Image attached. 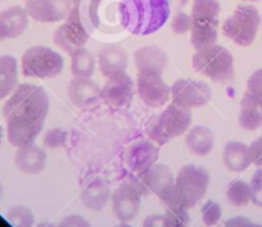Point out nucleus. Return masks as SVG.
<instances>
[{
    "label": "nucleus",
    "instance_id": "obj_25",
    "mask_svg": "<svg viewBox=\"0 0 262 227\" xmlns=\"http://www.w3.org/2000/svg\"><path fill=\"white\" fill-rule=\"evenodd\" d=\"M17 88V60L12 55L0 57V100Z\"/></svg>",
    "mask_w": 262,
    "mask_h": 227
},
{
    "label": "nucleus",
    "instance_id": "obj_43",
    "mask_svg": "<svg viewBox=\"0 0 262 227\" xmlns=\"http://www.w3.org/2000/svg\"><path fill=\"white\" fill-rule=\"evenodd\" d=\"M2 137H3V131H2V128H0V145H2Z\"/></svg>",
    "mask_w": 262,
    "mask_h": 227
},
{
    "label": "nucleus",
    "instance_id": "obj_34",
    "mask_svg": "<svg viewBox=\"0 0 262 227\" xmlns=\"http://www.w3.org/2000/svg\"><path fill=\"white\" fill-rule=\"evenodd\" d=\"M66 131L63 129H58V128H54L51 131L46 132L45 135V145L49 148V149H55V148H60V146H64L66 145Z\"/></svg>",
    "mask_w": 262,
    "mask_h": 227
},
{
    "label": "nucleus",
    "instance_id": "obj_4",
    "mask_svg": "<svg viewBox=\"0 0 262 227\" xmlns=\"http://www.w3.org/2000/svg\"><path fill=\"white\" fill-rule=\"evenodd\" d=\"M192 125V109L183 108L177 103H170L164 111L149 120L146 126V135L158 146L167 145L170 140L181 137L189 131Z\"/></svg>",
    "mask_w": 262,
    "mask_h": 227
},
{
    "label": "nucleus",
    "instance_id": "obj_47",
    "mask_svg": "<svg viewBox=\"0 0 262 227\" xmlns=\"http://www.w3.org/2000/svg\"><path fill=\"white\" fill-rule=\"evenodd\" d=\"M0 42H3V38H2V35H0Z\"/></svg>",
    "mask_w": 262,
    "mask_h": 227
},
{
    "label": "nucleus",
    "instance_id": "obj_26",
    "mask_svg": "<svg viewBox=\"0 0 262 227\" xmlns=\"http://www.w3.org/2000/svg\"><path fill=\"white\" fill-rule=\"evenodd\" d=\"M95 72V57L91 51L78 48L71 54V74L74 77L91 78Z\"/></svg>",
    "mask_w": 262,
    "mask_h": 227
},
{
    "label": "nucleus",
    "instance_id": "obj_17",
    "mask_svg": "<svg viewBox=\"0 0 262 227\" xmlns=\"http://www.w3.org/2000/svg\"><path fill=\"white\" fill-rule=\"evenodd\" d=\"M134 60H135V68L138 74L163 75L169 63L167 54L161 48L154 46V45L141 46L140 49H137L134 54Z\"/></svg>",
    "mask_w": 262,
    "mask_h": 227
},
{
    "label": "nucleus",
    "instance_id": "obj_5",
    "mask_svg": "<svg viewBox=\"0 0 262 227\" xmlns=\"http://www.w3.org/2000/svg\"><path fill=\"white\" fill-rule=\"evenodd\" d=\"M193 69L215 83H229L235 77V61L229 49L213 45L200 49L192 57Z\"/></svg>",
    "mask_w": 262,
    "mask_h": 227
},
{
    "label": "nucleus",
    "instance_id": "obj_28",
    "mask_svg": "<svg viewBox=\"0 0 262 227\" xmlns=\"http://www.w3.org/2000/svg\"><path fill=\"white\" fill-rule=\"evenodd\" d=\"M226 197H227V201L235 208L247 206L253 200L252 186H250V183H247L244 180H235L227 186Z\"/></svg>",
    "mask_w": 262,
    "mask_h": 227
},
{
    "label": "nucleus",
    "instance_id": "obj_42",
    "mask_svg": "<svg viewBox=\"0 0 262 227\" xmlns=\"http://www.w3.org/2000/svg\"><path fill=\"white\" fill-rule=\"evenodd\" d=\"M169 3H170V6L173 5V6L178 8V9H183L184 6H187L189 0H169Z\"/></svg>",
    "mask_w": 262,
    "mask_h": 227
},
{
    "label": "nucleus",
    "instance_id": "obj_36",
    "mask_svg": "<svg viewBox=\"0 0 262 227\" xmlns=\"http://www.w3.org/2000/svg\"><path fill=\"white\" fill-rule=\"evenodd\" d=\"M250 186H252V192H253L252 203H255L256 206L262 208V168H259L253 174L252 181H250Z\"/></svg>",
    "mask_w": 262,
    "mask_h": 227
},
{
    "label": "nucleus",
    "instance_id": "obj_48",
    "mask_svg": "<svg viewBox=\"0 0 262 227\" xmlns=\"http://www.w3.org/2000/svg\"><path fill=\"white\" fill-rule=\"evenodd\" d=\"M256 227H262V226H261V224H256Z\"/></svg>",
    "mask_w": 262,
    "mask_h": 227
},
{
    "label": "nucleus",
    "instance_id": "obj_46",
    "mask_svg": "<svg viewBox=\"0 0 262 227\" xmlns=\"http://www.w3.org/2000/svg\"><path fill=\"white\" fill-rule=\"evenodd\" d=\"M243 2H258V0H243Z\"/></svg>",
    "mask_w": 262,
    "mask_h": 227
},
{
    "label": "nucleus",
    "instance_id": "obj_40",
    "mask_svg": "<svg viewBox=\"0 0 262 227\" xmlns=\"http://www.w3.org/2000/svg\"><path fill=\"white\" fill-rule=\"evenodd\" d=\"M221 227H256V223L250 221L246 217H235L227 220Z\"/></svg>",
    "mask_w": 262,
    "mask_h": 227
},
{
    "label": "nucleus",
    "instance_id": "obj_22",
    "mask_svg": "<svg viewBox=\"0 0 262 227\" xmlns=\"http://www.w3.org/2000/svg\"><path fill=\"white\" fill-rule=\"evenodd\" d=\"M111 198L109 186L101 178H94L86 183L81 191V201L91 211H101Z\"/></svg>",
    "mask_w": 262,
    "mask_h": 227
},
{
    "label": "nucleus",
    "instance_id": "obj_15",
    "mask_svg": "<svg viewBox=\"0 0 262 227\" xmlns=\"http://www.w3.org/2000/svg\"><path fill=\"white\" fill-rule=\"evenodd\" d=\"M134 180L138 184L143 195L155 194L158 197V194H161L167 186H170L175 181V177L169 166L155 163L146 172L134 175Z\"/></svg>",
    "mask_w": 262,
    "mask_h": 227
},
{
    "label": "nucleus",
    "instance_id": "obj_31",
    "mask_svg": "<svg viewBox=\"0 0 262 227\" xmlns=\"http://www.w3.org/2000/svg\"><path fill=\"white\" fill-rule=\"evenodd\" d=\"M238 123L244 131H256L262 126V112L250 108H241Z\"/></svg>",
    "mask_w": 262,
    "mask_h": 227
},
{
    "label": "nucleus",
    "instance_id": "obj_21",
    "mask_svg": "<svg viewBox=\"0 0 262 227\" xmlns=\"http://www.w3.org/2000/svg\"><path fill=\"white\" fill-rule=\"evenodd\" d=\"M186 146L192 154H195L198 157H206L213 151L215 134L207 126H203V125L193 126L187 131Z\"/></svg>",
    "mask_w": 262,
    "mask_h": 227
},
{
    "label": "nucleus",
    "instance_id": "obj_19",
    "mask_svg": "<svg viewBox=\"0 0 262 227\" xmlns=\"http://www.w3.org/2000/svg\"><path fill=\"white\" fill-rule=\"evenodd\" d=\"M29 15L21 6H11L0 12V35L2 38H15L28 28Z\"/></svg>",
    "mask_w": 262,
    "mask_h": 227
},
{
    "label": "nucleus",
    "instance_id": "obj_37",
    "mask_svg": "<svg viewBox=\"0 0 262 227\" xmlns=\"http://www.w3.org/2000/svg\"><path fill=\"white\" fill-rule=\"evenodd\" d=\"M249 151H250L252 164H255L258 168H262V135L249 146Z\"/></svg>",
    "mask_w": 262,
    "mask_h": 227
},
{
    "label": "nucleus",
    "instance_id": "obj_2",
    "mask_svg": "<svg viewBox=\"0 0 262 227\" xmlns=\"http://www.w3.org/2000/svg\"><path fill=\"white\" fill-rule=\"evenodd\" d=\"M169 17V0H123L120 3L121 25L135 35H150L160 31Z\"/></svg>",
    "mask_w": 262,
    "mask_h": 227
},
{
    "label": "nucleus",
    "instance_id": "obj_38",
    "mask_svg": "<svg viewBox=\"0 0 262 227\" xmlns=\"http://www.w3.org/2000/svg\"><path fill=\"white\" fill-rule=\"evenodd\" d=\"M247 89L262 95V68L256 69L247 80Z\"/></svg>",
    "mask_w": 262,
    "mask_h": 227
},
{
    "label": "nucleus",
    "instance_id": "obj_16",
    "mask_svg": "<svg viewBox=\"0 0 262 227\" xmlns=\"http://www.w3.org/2000/svg\"><path fill=\"white\" fill-rule=\"evenodd\" d=\"M68 95L75 106L81 109H91L101 100V89L91 78L74 77L68 86Z\"/></svg>",
    "mask_w": 262,
    "mask_h": 227
},
{
    "label": "nucleus",
    "instance_id": "obj_20",
    "mask_svg": "<svg viewBox=\"0 0 262 227\" xmlns=\"http://www.w3.org/2000/svg\"><path fill=\"white\" fill-rule=\"evenodd\" d=\"M15 166L25 174H40L46 168V152L34 143L21 146L15 154Z\"/></svg>",
    "mask_w": 262,
    "mask_h": 227
},
{
    "label": "nucleus",
    "instance_id": "obj_7",
    "mask_svg": "<svg viewBox=\"0 0 262 227\" xmlns=\"http://www.w3.org/2000/svg\"><path fill=\"white\" fill-rule=\"evenodd\" d=\"M63 57L46 46H31L21 55V72L25 77L54 78L63 71Z\"/></svg>",
    "mask_w": 262,
    "mask_h": 227
},
{
    "label": "nucleus",
    "instance_id": "obj_41",
    "mask_svg": "<svg viewBox=\"0 0 262 227\" xmlns=\"http://www.w3.org/2000/svg\"><path fill=\"white\" fill-rule=\"evenodd\" d=\"M143 227H164L163 226V215H149L144 223H143Z\"/></svg>",
    "mask_w": 262,
    "mask_h": 227
},
{
    "label": "nucleus",
    "instance_id": "obj_30",
    "mask_svg": "<svg viewBox=\"0 0 262 227\" xmlns=\"http://www.w3.org/2000/svg\"><path fill=\"white\" fill-rule=\"evenodd\" d=\"M8 221L14 227H32L34 226V215L32 212L25 208V206H17L12 208L8 214H6Z\"/></svg>",
    "mask_w": 262,
    "mask_h": 227
},
{
    "label": "nucleus",
    "instance_id": "obj_3",
    "mask_svg": "<svg viewBox=\"0 0 262 227\" xmlns=\"http://www.w3.org/2000/svg\"><path fill=\"white\" fill-rule=\"evenodd\" d=\"M210 177L204 168L186 164L177 174L175 181L167 186L158 198L166 208H195L206 195Z\"/></svg>",
    "mask_w": 262,
    "mask_h": 227
},
{
    "label": "nucleus",
    "instance_id": "obj_13",
    "mask_svg": "<svg viewBox=\"0 0 262 227\" xmlns=\"http://www.w3.org/2000/svg\"><path fill=\"white\" fill-rule=\"evenodd\" d=\"M134 95V81L126 72L109 77L101 89V100L111 108L121 109L129 106Z\"/></svg>",
    "mask_w": 262,
    "mask_h": 227
},
{
    "label": "nucleus",
    "instance_id": "obj_10",
    "mask_svg": "<svg viewBox=\"0 0 262 227\" xmlns=\"http://www.w3.org/2000/svg\"><path fill=\"white\" fill-rule=\"evenodd\" d=\"M141 191L134 177L121 183L112 194V209L121 223H130L141 208Z\"/></svg>",
    "mask_w": 262,
    "mask_h": 227
},
{
    "label": "nucleus",
    "instance_id": "obj_45",
    "mask_svg": "<svg viewBox=\"0 0 262 227\" xmlns=\"http://www.w3.org/2000/svg\"><path fill=\"white\" fill-rule=\"evenodd\" d=\"M2 194H3V188H2V184H0V198H2Z\"/></svg>",
    "mask_w": 262,
    "mask_h": 227
},
{
    "label": "nucleus",
    "instance_id": "obj_33",
    "mask_svg": "<svg viewBox=\"0 0 262 227\" xmlns=\"http://www.w3.org/2000/svg\"><path fill=\"white\" fill-rule=\"evenodd\" d=\"M193 26V20H192V15L184 12V11H177L172 17V23H170V28L175 34L181 35V34H187L190 32Z\"/></svg>",
    "mask_w": 262,
    "mask_h": 227
},
{
    "label": "nucleus",
    "instance_id": "obj_14",
    "mask_svg": "<svg viewBox=\"0 0 262 227\" xmlns=\"http://www.w3.org/2000/svg\"><path fill=\"white\" fill-rule=\"evenodd\" d=\"M158 155V145H155L152 140H138L127 148L126 166L132 174L140 175L157 163Z\"/></svg>",
    "mask_w": 262,
    "mask_h": 227
},
{
    "label": "nucleus",
    "instance_id": "obj_9",
    "mask_svg": "<svg viewBox=\"0 0 262 227\" xmlns=\"http://www.w3.org/2000/svg\"><path fill=\"white\" fill-rule=\"evenodd\" d=\"M170 91L172 101L187 109L206 106L212 100V88L201 80L180 78L170 86Z\"/></svg>",
    "mask_w": 262,
    "mask_h": 227
},
{
    "label": "nucleus",
    "instance_id": "obj_24",
    "mask_svg": "<svg viewBox=\"0 0 262 227\" xmlns=\"http://www.w3.org/2000/svg\"><path fill=\"white\" fill-rule=\"evenodd\" d=\"M218 23H193L190 29V43L195 51L216 45Z\"/></svg>",
    "mask_w": 262,
    "mask_h": 227
},
{
    "label": "nucleus",
    "instance_id": "obj_29",
    "mask_svg": "<svg viewBox=\"0 0 262 227\" xmlns=\"http://www.w3.org/2000/svg\"><path fill=\"white\" fill-rule=\"evenodd\" d=\"M163 226L189 227L190 226L189 209H184V208H166V212L163 215Z\"/></svg>",
    "mask_w": 262,
    "mask_h": 227
},
{
    "label": "nucleus",
    "instance_id": "obj_1",
    "mask_svg": "<svg viewBox=\"0 0 262 227\" xmlns=\"http://www.w3.org/2000/svg\"><path fill=\"white\" fill-rule=\"evenodd\" d=\"M49 112V98L41 86L18 85L3 106L8 140L12 146L32 145Z\"/></svg>",
    "mask_w": 262,
    "mask_h": 227
},
{
    "label": "nucleus",
    "instance_id": "obj_11",
    "mask_svg": "<svg viewBox=\"0 0 262 227\" xmlns=\"http://www.w3.org/2000/svg\"><path fill=\"white\" fill-rule=\"evenodd\" d=\"M137 91L147 108H163L172 98L170 86L160 74H138Z\"/></svg>",
    "mask_w": 262,
    "mask_h": 227
},
{
    "label": "nucleus",
    "instance_id": "obj_27",
    "mask_svg": "<svg viewBox=\"0 0 262 227\" xmlns=\"http://www.w3.org/2000/svg\"><path fill=\"white\" fill-rule=\"evenodd\" d=\"M221 5L218 0H193L192 20L193 23H218Z\"/></svg>",
    "mask_w": 262,
    "mask_h": 227
},
{
    "label": "nucleus",
    "instance_id": "obj_35",
    "mask_svg": "<svg viewBox=\"0 0 262 227\" xmlns=\"http://www.w3.org/2000/svg\"><path fill=\"white\" fill-rule=\"evenodd\" d=\"M241 108H250V109H256L262 112V95L247 89L241 98Z\"/></svg>",
    "mask_w": 262,
    "mask_h": 227
},
{
    "label": "nucleus",
    "instance_id": "obj_6",
    "mask_svg": "<svg viewBox=\"0 0 262 227\" xmlns=\"http://www.w3.org/2000/svg\"><path fill=\"white\" fill-rule=\"evenodd\" d=\"M261 14L253 5H239L223 23V34L238 46H250L261 26Z\"/></svg>",
    "mask_w": 262,
    "mask_h": 227
},
{
    "label": "nucleus",
    "instance_id": "obj_12",
    "mask_svg": "<svg viewBox=\"0 0 262 227\" xmlns=\"http://www.w3.org/2000/svg\"><path fill=\"white\" fill-rule=\"evenodd\" d=\"M72 0H26L28 15L41 23H55L68 17Z\"/></svg>",
    "mask_w": 262,
    "mask_h": 227
},
{
    "label": "nucleus",
    "instance_id": "obj_32",
    "mask_svg": "<svg viewBox=\"0 0 262 227\" xmlns=\"http://www.w3.org/2000/svg\"><path fill=\"white\" fill-rule=\"evenodd\" d=\"M201 217H203V221L207 227L216 226L221 221L223 209L216 201H207L201 208Z\"/></svg>",
    "mask_w": 262,
    "mask_h": 227
},
{
    "label": "nucleus",
    "instance_id": "obj_18",
    "mask_svg": "<svg viewBox=\"0 0 262 227\" xmlns=\"http://www.w3.org/2000/svg\"><path fill=\"white\" fill-rule=\"evenodd\" d=\"M127 61V52L121 46L109 45L98 51V68L101 74L107 78L126 72Z\"/></svg>",
    "mask_w": 262,
    "mask_h": 227
},
{
    "label": "nucleus",
    "instance_id": "obj_23",
    "mask_svg": "<svg viewBox=\"0 0 262 227\" xmlns=\"http://www.w3.org/2000/svg\"><path fill=\"white\" fill-rule=\"evenodd\" d=\"M223 161L230 172H244L252 164L249 146L241 141H229L223 151Z\"/></svg>",
    "mask_w": 262,
    "mask_h": 227
},
{
    "label": "nucleus",
    "instance_id": "obj_8",
    "mask_svg": "<svg viewBox=\"0 0 262 227\" xmlns=\"http://www.w3.org/2000/svg\"><path fill=\"white\" fill-rule=\"evenodd\" d=\"M88 40H89V29L83 22L80 2L72 0V6L68 17L64 18V23L60 25V28H57L54 32V43L61 51L71 55L75 49L84 48Z\"/></svg>",
    "mask_w": 262,
    "mask_h": 227
},
{
    "label": "nucleus",
    "instance_id": "obj_39",
    "mask_svg": "<svg viewBox=\"0 0 262 227\" xmlns=\"http://www.w3.org/2000/svg\"><path fill=\"white\" fill-rule=\"evenodd\" d=\"M55 227H91V224L84 218H81L78 215H72V217H68L64 221H61Z\"/></svg>",
    "mask_w": 262,
    "mask_h": 227
},
{
    "label": "nucleus",
    "instance_id": "obj_44",
    "mask_svg": "<svg viewBox=\"0 0 262 227\" xmlns=\"http://www.w3.org/2000/svg\"><path fill=\"white\" fill-rule=\"evenodd\" d=\"M117 227H130L127 223H123V224H120V226H117Z\"/></svg>",
    "mask_w": 262,
    "mask_h": 227
}]
</instances>
